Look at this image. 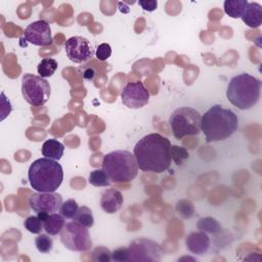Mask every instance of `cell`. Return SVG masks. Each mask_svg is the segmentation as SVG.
Wrapping results in <instances>:
<instances>
[{
  "label": "cell",
  "mask_w": 262,
  "mask_h": 262,
  "mask_svg": "<svg viewBox=\"0 0 262 262\" xmlns=\"http://www.w3.org/2000/svg\"><path fill=\"white\" fill-rule=\"evenodd\" d=\"M261 81L247 73L239 74L230 79L226 97L238 110L246 111L253 107L260 98Z\"/></svg>",
  "instance_id": "cell-4"
},
{
  "label": "cell",
  "mask_w": 262,
  "mask_h": 262,
  "mask_svg": "<svg viewBox=\"0 0 262 262\" xmlns=\"http://www.w3.org/2000/svg\"><path fill=\"white\" fill-rule=\"evenodd\" d=\"M41 151H42V155H43L45 158L58 161V160H60V159L62 158V156H63L64 145H63L60 141H58L57 139L50 138V139H47V140L42 144Z\"/></svg>",
  "instance_id": "cell-17"
},
{
  "label": "cell",
  "mask_w": 262,
  "mask_h": 262,
  "mask_svg": "<svg viewBox=\"0 0 262 262\" xmlns=\"http://www.w3.org/2000/svg\"><path fill=\"white\" fill-rule=\"evenodd\" d=\"M112 260L117 262H124L129 261V252L128 248L122 247L116 249L114 252H112Z\"/></svg>",
  "instance_id": "cell-31"
},
{
  "label": "cell",
  "mask_w": 262,
  "mask_h": 262,
  "mask_svg": "<svg viewBox=\"0 0 262 262\" xmlns=\"http://www.w3.org/2000/svg\"><path fill=\"white\" fill-rule=\"evenodd\" d=\"M35 246L37 248V250L42 253V254H46L49 253L52 248H53V241L52 238L47 234L44 233H40L36 238H35Z\"/></svg>",
  "instance_id": "cell-26"
},
{
  "label": "cell",
  "mask_w": 262,
  "mask_h": 262,
  "mask_svg": "<svg viewBox=\"0 0 262 262\" xmlns=\"http://www.w3.org/2000/svg\"><path fill=\"white\" fill-rule=\"evenodd\" d=\"M123 194L116 188L104 190L100 198V207L102 211L107 214H114L119 211L123 206Z\"/></svg>",
  "instance_id": "cell-15"
},
{
  "label": "cell",
  "mask_w": 262,
  "mask_h": 262,
  "mask_svg": "<svg viewBox=\"0 0 262 262\" xmlns=\"http://www.w3.org/2000/svg\"><path fill=\"white\" fill-rule=\"evenodd\" d=\"M62 204V196L57 192L37 191L29 198L30 208L36 212H46L48 214L56 213Z\"/></svg>",
  "instance_id": "cell-12"
},
{
  "label": "cell",
  "mask_w": 262,
  "mask_h": 262,
  "mask_svg": "<svg viewBox=\"0 0 262 262\" xmlns=\"http://www.w3.org/2000/svg\"><path fill=\"white\" fill-rule=\"evenodd\" d=\"M202 115L199 111L189 106H181L172 112L169 125L176 139L187 135H198L201 132Z\"/></svg>",
  "instance_id": "cell-6"
},
{
  "label": "cell",
  "mask_w": 262,
  "mask_h": 262,
  "mask_svg": "<svg viewBox=\"0 0 262 262\" xmlns=\"http://www.w3.org/2000/svg\"><path fill=\"white\" fill-rule=\"evenodd\" d=\"M79 205L78 203L73 200H67L66 202H63L59 208V213L66 218V219H73L75 218L78 210H79Z\"/></svg>",
  "instance_id": "cell-25"
},
{
  "label": "cell",
  "mask_w": 262,
  "mask_h": 262,
  "mask_svg": "<svg viewBox=\"0 0 262 262\" xmlns=\"http://www.w3.org/2000/svg\"><path fill=\"white\" fill-rule=\"evenodd\" d=\"M187 250L194 255H204L210 248V237L204 231H193L186 236Z\"/></svg>",
  "instance_id": "cell-14"
},
{
  "label": "cell",
  "mask_w": 262,
  "mask_h": 262,
  "mask_svg": "<svg viewBox=\"0 0 262 262\" xmlns=\"http://www.w3.org/2000/svg\"><path fill=\"white\" fill-rule=\"evenodd\" d=\"M247 4V0H226L223 4L224 12L232 18H238L242 16Z\"/></svg>",
  "instance_id": "cell-19"
},
{
  "label": "cell",
  "mask_w": 262,
  "mask_h": 262,
  "mask_svg": "<svg viewBox=\"0 0 262 262\" xmlns=\"http://www.w3.org/2000/svg\"><path fill=\"white\" fill-rule=\"evenodd\" d=\"M21 94L25 100L31 105H43L50 97V84L40 76L25 74L21 78Z\"/></svg>",
  "instance_id": "cell-7"
},
{
  "label": "cell",
  "mask_w": 262,
  "mask_h": 262,
  "mask_svg": "<svg viewBox=\"0 0 262 262\" xmlns=\"http://www.w3.org/2000/svg\"><path fill=\"white\" fill-rule=\"evenodd\" d=\"M66 224L64 217L61 214H49L43 221V228L49 235H56L60 233Z\"/></svg>",
  "instance_id": "cell-18"
},
{
  "label": "cell",
  "mask_w": 262,
  "mask_h": 262,
  "mask_svg": "<svg viewBox=\"0 0 262 262\" xmlns=\"http://www.w3.org/2000/svg\"><path fill=\"white\" fill-rule=\"evenodd\" d=\"M241 18L249 28H259L262 24L261 4H259L258 2H248Z\"/></svg>",
  "instance_id": "cell-16"
},
{
  "label": "cell",
  "mask_w": 262,
  "mask_h": 262,
  "mask_svg": "<svg viewBox=\"0 0 262 262\" xmlns=\"http://www.w3.org/2000/svg\"><path fill=\"white\" fill-rule=\"evenodd\" d=\"M96 75V72L93 68H87L84 72H83V77L85 80H88V81H92L94 79Z\"/></svg>",
  "instance_id": "cell-33"
},
{
  "label": "cell",
  "mask_w": 262,
  "mask_h": 262,
  "mask_svg": "<svg viewBox=\"0 0 262 262\" xmlns=\"http://www.w3.org/2000/svg\"><path fill=\"white\" fill-rule=\"evenodd\" d=\"M88 182L95 187L110 186L112 184V180L103 169H95L90 172Z\"/></svg>",
  "instance_id": "cell-21"
},
{
  "label": "cell",
  "mask_w": 262,
  "mask_h": 262,
  "mask_svg": "<svg viewBox=\"0 0 262 262\" xmlns=\"http://www.w3.org/2000/svg\"><path fill=\"white\" fill-rule=\"evenodd\" d=\"M92 260L98 262H108L112 260V252L105 247L98 246L92 252Z\"/></svg>",
  "instance_id": "cell-29"
},
{
  "label": "cell",
  "mask_w": 262,
  "mask_h": 262,
  "mask_svg": "<svg viewBox=\"0 0 262 262\" xmlns=\"http://www.w3.org/2000/svg\"><path fill=\"white\" fill-rule=\"evenodd\" d=\"M138 4L143 10L148 11V12L155 11L158 7V1L157 0H139Z\"/></svg>",
  "instance_id": "cell-32"
},
{
  "label": "cell",
  "mask_w": 262,
  "mask_h": 262,
  "mask_svg": "<svg viewBox=\"0 0 262 262\" xmlns=\"http://www.w3.org/2000/svg\"><path fill=\"white\" fill-rule=\"evenodd\" d=\"M122 103L128 108L138 110L148 103L149 92L141 81L129 82L121 93Z\"/></svg>",
  "instance_id": "cell-10"
},
{
  "label": "cell",
  "mask_w": 262,
  "mask_h": 262,
  "mask_svg": "<svg viewBox=\"0 0 262 262\" xmlns=\"http://www.w3.org/2000/svg\"><path fill=\"white\" fill-rule=\"evenodd\" d=\"M176 212L184 219H189L194 215V205L189 200H180L176 204Z\"/></svg>",
  "instance_id": "cell-24"
},
{
  "label": "cell",
  "mask_w": 262,
  "mask_h": 262,
  "mask_svg": "<svg viewBox=\"0 0 262 262\" xmlns=\"http://www.w3.org/2000/svg\"><path fill=\"white\" fill-rule=\"evenodd\" d=\"M33 189L40 192H54L62 183L63 170L55 160L40 158L35 160L28 171Z\"/></svg>",
  "instance_id": "cell-3"
},
{
  "label": "cell",
  "mask_w": 262,
  "mask_h": 262,
  "mask_svg": "<svg viewBox=\"0 0 262 262\" xmlns=\"http://www.w3.org/2000/svg\"><path fill=\"white\" fill-rule=\"evenodd\" d=\"M188 151L178 145H171V159L175 162L176 165H181L186 159H188Z\"/></svg>",
  "instance_id": "cell-28"
},
{
  "label": "cell",
  "mask_w": 262,
  "mask_h": 262,
  "mask_svg": "<svg viewBox=\"0 0 262 262\" xmlns=\"http://www.w3.org/2000/svg\"><path fill=\"white\" fill-rule=\"evenodd\" d=\"M57 67H58L57 61L54 58L45 57L39 62L37 67V72L40 77L45 79V78L51 77L57 70Z\"/></svg>",
  "instance_id": "cell-20"
},
{
  "label": "cell",
  "mask_w": 262,
  "mask_h": 262,
  "mask_svg": "<svg viewBox=\"0 0 262 262\" xmlns=\"http://www.w3.org/2000/svg\"><path fill=\"white\" fill-rule=\"evenodd\" d=\"M133 155L141 171L163 173L171 165V142L159 133H149L137 141Z\"/></svg>",
  "instance_id": "cell-1"
},
{
  "label": "cell",
  "mask_w": 262,
  "mask_h": 262,
  "mask_svg": "<svg viewBox=\"0 0 262 262\" xmlns=\"http://www.w3.org/2000/svg\"><path fill=\"white\" fill-rule=\"evenodd\" d=\"M60 241L64 248L74 252L90 250L92 241L87 227L77 221L68 222L60 231Z\"/></svg>",
  "instance_id": "cell-8"
},
{
  "label": "cell",
  "mask_w": 262,
  "mask_h": 262,
  "mask_svg": "<svg viewBox=\"0 0 262 262\" xmlns=\"http://www.w3.org/2000/svg\"><path fill=\"white\" fill-rule=\"evenodd\" d=\"M24 226L29 232L34 234H40L41 231L44 229L43 222L38 216H29L28 218H26V220L24 221Z\"/></svg>",
  "instance_id": "cell-27"
},
{
  "label": "cell",
  "mask_w": 262,
  "mask_h": 262,
  "mask_svg": "<svg viewBox=\"0 0 262 262\" xmlns=\"http://www.w3.org/2000/svg\"><path fill=\"white\" fill-rule=\"evenodd\" d=\"M118 7H119V10H120L121 12H123V13H128V12H130V8H129V6L126 4V2H122V1L118 2Z\"/></svg>",
  "instance_id": "cell-34"
},
{
  "label": "cell",
  "mask_w": 262,
  "mask_h": 262,
  "mask_svg": "<svg viewBox=\"0 0 262 262\" xmlns=\"http://www.w3.org/2000/svg\"><path fill=\"white\" fill-rule=\"evenodd\" d=\"M101 165L112 182H130L138 174V166L134 155L125 149L106 154L102 159Z\"/></svg>",
  "instance_id": "cell-5"
},
{
  "label": "cell",
  "mask_w": 262,
  "mask_h": 262,
  "mask_svg": "<svg viewBox=\"0 0 262 262\" xmlns=\"http://www.w3.org/2000/svg\"><path fill=\"white\" fill-rule=\"evenodd\" d=\"M95 55L98 60L104 61L112 55V48L107 43H101L98 45L95 51Z\"/></svg>",
  "instance_id": "cell-30"
},
{
  "label": "cell",
  "mask_w": 262,
  "mask_h": 262,
  "mask_svg": "<svg viewBox=\"0 0 262 262\" xmlns=\"http://www.w3.org/2000/svg\"><path fill=\"white\" fill-rule=\"evenodd\" d=\"M23 37L28 43L36 46H49L52 44L51 28L44 19H39L28 25Z\"/></svg>",
  "instance_id": "cell-13"
},
{
  "label": "cell",
  "mask_w": 262,
  "mask_h": 262,
  "mask_svg": "<svg viewBox=\"0 0 262 262\" xmlns=\"http://www.w3.org/2000/svg\"><path fill=\"white\" fill-rule=\"evenodd\" d=\"M238 119L235 113L220 104L211 106L203 116L201 131L206 142H216L230 137L237 129Z\"/></svg>",
  "instance_id": "cell-2"
},
{
  "label": "cell",
  "mask_w": 262,
  "mask_h": 262,
  "mask_svg": "<svg viewBox=\"0 0 262 262\" xmlns=\"http://www.w3.org/2000/svg\"><path fill=\"white\" fill-rule=\"evenodd\" d=\"M74 221H77L78 223L82 224L83 226H85L87 228L92 227L93 223H94V218H93V215H92V211L86 206L80 207L76 216H75V218H74Z\"/></svg>",
  "instance_id": "cell-23"
},
{
  "label": "cell",
  "mask_w": 262,
  "mask_h": 262,
  "mask_svg": "<svg viewBox=\"0 0 262 262\" xmlns=\"http://www.w3.org/2000/svg\"><path fill=\"white\" fill-rule=\"evenodd\" d=\"M64 50L69 59L75 63L87 62L94 54L89 40L82 36L69 38L64 42Z\"/></svg>",
  "instance_id": "cell-11"
},
{
  "label": "cell",
  "mask_w": 262,
  "mask_h": 262,
  "mask_svg": "<svg viewBox=\"0 0 262 262\" xmlns=\"http://www.w3.org/2000/svg\"><path fill=\"white\" fill-rule=\"evenodd\" d=\"M128 252L129 261L156 262L161 261L163 256L161 245L145 237H139L132 241L128 247Z\"/></svg>",
  "instance_id": "cell-9"
},
{
  "label": "cell",
  "mask_w": 262,
  "mask_h": 262,
  "mask_svg": "<svg viewBox=\"0 0 262 262\" xmlns=\"http://www.w3.org/2000/svg\"><path fill=\"white\" fill-rule=\"evenodd\" d=\"M199 230L206 233H217L221 230L220 223L213 217H202L196 223Z\"/></svg>",
  "instance_id": "cell-22"
}]
</instances>
